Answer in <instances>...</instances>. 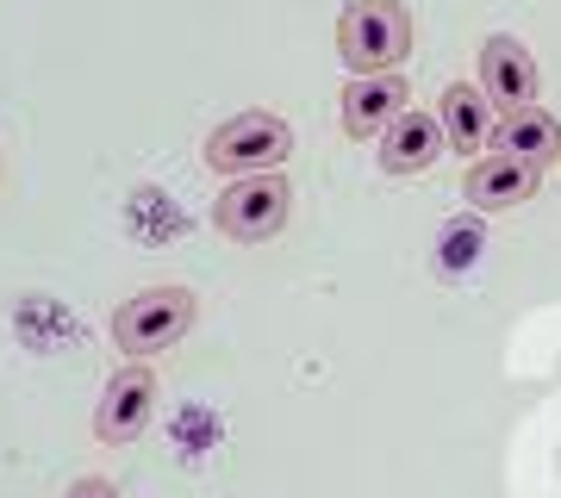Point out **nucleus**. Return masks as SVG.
<instances>
[{
  "label": "nucleus",
  "instance_id": "f257e3e1",
  "mask_svg": "<svg viewBox=\"0 0 561 498\" xmlns=\"http://www.w3.org/2000/svg\"><path fill=\"white\" fill-rule=\"evenodd\" d=\"M337 57L350 76H393L412 57V13L405 0H343Z\"/></svg>",
  "mask_w": 561,
  "mask_h": 498
},
{
  "label": "nucleus",
  "instance_id": "f03ea898",
  "mask_svg": "<svg viewBox=\"0 0 561 498\" xmlns=\"http://www.w3.org/2000/svg\"><path fill=\"white\" fill-rule=\"evenodd\" d=\"M294 157V125L280 119V113H238V119H225L213 138H206V162L219 169L225 181H243V175H280Z\"/></svg>",
  "mask_w": 561,
  "mask_h": 498
},
{
  "label": "nucleus",
  "instance_id": "7ed1b4c3",
  "mask_svg": "<svg viewBox=\"0 0 561 498\" xmlns=\"http://www.w3.org/2000/svg\"><path fill=\"white\" fill-rule=\"evenodd\" d=\"M194 319H201V299L187 293V287H144V293H131L113 312V343L131 361H150L162 349H175L194 331Z\"/></svg>",
  "mask_w": 561,
  "mask_h": 498
},
{
  "label": "nucleus",
  "instance_id": "20e7f679",
  "mask_svg": "<svg viewBox=\"0 0 561 498\" xmlns=\"http://www.w3.org/2000/svg\"><path fill=\"white\" fill-rule=\"evenodd\" d=\"M287 212H294V187H287V175L225 181V194L213 199V224H219V238H231V243L275 238L280 224H287Z\"/></svg>",
  "mask_w": 561,
  "mask_h": 498
},
{
  "label": "nucleus",
  "instance_id": "39448f33",
  "mask_svg": "<svg viewBox=\"0 0 561 498\" xmlns=\"http://www.w3.org/2000/svg\"><path fill=\"white\" fill-rule=\"evenodd\" d=\"M150 412H157V374H150V361H125L119 374L106 380L101 405H94V437L101 442H138Z\"/></svg>",
  "mask_w": 561,
  "mask_h": 498
},
{
  "label": "nucleus",
  "instance_id": "423d86ee",
  "mask_svg": "<svg viewBox=\"0 0 561 498\" xmlns=\"http://www.w3.org/2000/svg\"><path fill=\"white\" fill-rule=\"evenodd\" d=\"M481 94L493 100L500 113H524V106H537L542 69H537V57H530L512 32H493V38L481 44Z\"/></svg>",
  "mask_w": 561,
  "mask_h": 498
},
{
  "label": "nucleus",
  "instance_id": "0eeeda50",
  "mask_svg": "<svg viewBox=\"0 0 561 498\" xmlns=\"http://www.w3.org/2000/svg\"><path fill=\"white\" fill-rule=\"evenodd\" d=\"M405 100H412V88H405L400 69H393V76H350L343 81V100H337L343 131H350V138H375L381 143V131L405 113Z\"/></svg>",
  "mask_w": 561,
  "mask_h": 498
},
{
  "label": "nucleus",
  "instance_id": "6e6552de",
  "mask_svg": "<svg viewBox=\"0 0 561 498\" xmlns=\"http://www.w3.org/2000/svg\"><path fill=\"white\" fill-rule=\"evenodd\" d=\"M537 187H542V162H524V157H481L461 175V194H468L474 212H512Z\"/></svg>",
  "mask_w": 561,
  "mask_h": 498
},
{
  "label": "nucleus",
  "instance_id": "1a4fd4ad",
  "mask_svg": "<svg viewBox=\"0 0 561 498\" xmlns=\"http://www.w3.org/2000/svg\"><path fill=\"white\" fill-rule=\"evenodd\" d=\"M500 106L481 94V81H449L443 88V131H449V150H461V157L481 162L486 150H493V131H500V119H493Z\"/></svg>",
  "mask_w": 561,
  "mask_h": 498
},
{
  "label": "nucleus",
  "instance_id": "9d476101",
  "mask_svg": "<svg viewBox=\"0 0 561 498\" xmlns=\"http://www.w3.org/2000/svg\"><path fill=\"white\" fill-rule=\"evenodd\" d=\"M443 143H449V131H443L437 113L405 106L400 119L381 131V169L387 175H419V169H431V162L443 157Z\"/></svg>",
  "mask_w": 561,
  "mask_h": 498
},
{
  "label": "nucleus",
  "instance_id": "9b49d317",
  "mask_svg": "<svg viewBox=\"0 0 561 498\" xmlns=\"http://www.w3.org/2000/svg\"><path fill=\"white\" fill-rule=\"evenodd\" d=\"M493 157H524V162H561V119L549 106H524V113H505L500 131H493Z\"/></svg>",
  "mask_w": 561,
  "mask_h": 498
},
{
  "label": "nucleus",
  "instance_id": "f8f14e48",
  "mask_svg": "<svg viewBox=\"0 0 561 498\" xmlns=\"http://www.w3.org/2000/svg\"><path fill=\"white\" fill-rule=\"evenodd\" d=\"M62 498H119V486H113V479H76Z\"/></svg>",
  "mask_w": 561,
  "mask_h": 498
}]
</instances>
